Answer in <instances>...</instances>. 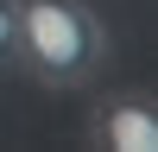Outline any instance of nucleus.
<instances>
[{
  "instance_id": "f257e3e1",
  "label": "nucleus",
  "mask_w": 158,
  "mask_h": 152,
  "mask_svg": "<svg viewBox=\"0 0 158 152\" xmlns=\"http://www.w3.org/2000/svg\"><path fill=\"white\" fill-rule=\"evenodd\" d=\"M108 57V25L89 13V0H19V44L13 70L44 89H76Z\"/></svg>"
},
{
  "instance_id": "f03ea898",
  "label": "nucleus",
  "mask_w": 158,
  "mask_h": 152,
  "mask_svg": "<svg viewBox=\"0 0 158 152\" xmlns=\"http://www.w3.org/2000/svg\"><path fill=\"white\" fill-rule=\"evenodd\" d=\"M89 139L108 146V152H158V101L139 95V89L108 95L89 114Z\"/></svg>"
},
{
  "instance_id": "7ed1b4c3",
  "label": "nucleus",
  "mask_w": 158,
  "mask_h": 152,
  "mask_svg": "<svg viewBox=\"0 0 158 152\" xmlns=\"http://www.w3.org/2000/svg\"><path fill=\"white\" fill-rule=\"evenodd\" d=\"M13 44H19V0H0V70H13Z\"/></svg>"
}]
</instances>
